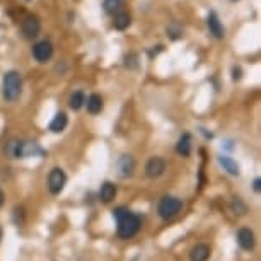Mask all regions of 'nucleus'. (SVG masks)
Masks as SVG:
<instances>
[{
	"instance_id": "nucleus-1",
	"label": "nucleus",
	"mask_w": 261,
	"mask_h": 261,
	"mask_svg": "<svg viewBox=\"0 0 261 261\" xmlns=\"http://www.w3.org/2000/svg\"><path fill=\"white\" fill-rule=\"evenodd\" d=\"M116 219V232L121 239H132L142 227V219L125 206H118L113 210Z\"/></svg>"
},
{
	"instance_id": "nucleus-2",
	"label": "nucleus",
	"mask_w": 261,
	"mask_h": 261,
	"mask_svg": "<svg viewBox=\"0 0 261 261\" xmlns=\"http://www.w3.org/2000/svg\"><path fill=\"white\" fill-rule=\"evenodd\" d=\"M22 92V77L16 70H9L2 81V94L9 102H14L21 97Z\"/></svg>"
},
{
	"instance_id": "nucleus-3",
	"label": "nucleus",
	"mask_w": 261,
	"mask_h": 261,
	"mask_svg": "<svg viewBox=\"0 0 261 261\" xmlns=\"http://www.w3.org/2000/svg\"><path fill=\"white\" fill-rule=\"evenodd\" d=\"M183 210V200L176 198V196H162L159 200V205H157V214L162 220H171L174 219L179 212Z\"/></svg>"
},
{
	"instance_id": "nucleus-4",
	"label": "nucleus",
	"mask_w": 261,
	"mask_h": 261,
	"mask_svg": "<svg viewBox=\"0 0 261 261\" xmlns=\"http://www.w3.org/2000/svg\"><path fill=\"white\" fill-rule=\"evenodd\" d=\"M67 185V174L62 167H53L48 174V190L51 195H60Z\"/></svg>"
},
{
	"instance_id": "nucleus-5",
	"label": "nucleus",
	"mask_w": 261,
	"mask_h": 261,
	"mask_svg": "<svg viewBox=\"0 0 261 261\" xmlns=\"http://www.w3.org/2000/svg\"><path fill=\"white\" fill-rule=\"evenodd\" d=\"M21 31L26 38H36L39 31H41V22H39V19L36 16H33V14H29L22 19L21 22Z\"/></svg>"
},
{
	"instance_id": "nucleus-6",
	"label": "nucleus",
	"mask_w": 261,
	"mask_h": 261,
	"mask_svg": "<svg viewBox=\"0 0 261 261\" xmlns=\"http://www.w3.org/2000/svg\"><path fill=\"white\" fill-rule=\"evenodd\" d=\"M33 57L36 58V62L39 63H46L53 57V45L50 41H46V39L38 41L36 45L33 46Z\"/></svg>"
},
{
	"instance_id": "nucleus-7",
	"label": "nucleus",
	"mask_w": 261,
	"mask_h": 261,
	"mask_svg": "<svg viewBox=\"0 0 261 261\" xmlns=\"http://www.w3.org/2000/svg\"><path fill=\"white\" fill-rule=\"evenodd\" d=\"M164 171H166V161L162 157H152L145 164V174L150 179L159 178V176L164 174Z\"/></svg>"
},
{
	"instance_id": "nucleus-8",
	"label": "nucleus",
	"mask_w": 261,
	"mask_h": 261,
	"mask_svg": "<svg viewBox=\"0 0 261 261\" xmlns=\"http://www.w3.org/2000/svg\"><path fill=\"white\" fill-rule=\"evenodd\" d=\"M238 244L241 246V249L244 251H253L256 239H254V232L248 227H241L238 230Z\"/></svg>"
},
{
	"instance_id": "nucleus-9",
	"label": "nucleus",
	"mask_w": 261,
	"mask_h": 261,
	"mask_svg": "<svg viewBox=\"0 0 261 261\" xmlns=\"http://www.w3.org/2000/svg\"><path fill=\"white\" fill-rule=\"evenodd\" d=\"M206 26H208V31L214 38L222 39L225 36V29H224L222 22H220V19L215 12H210L208 19H206Z\"/></svg>"
},
{
	"instance_id": "nucleus-10",
	"label": "nucleus",
	"mask_w": 261,
	"mask_h": 261,
	"mask_svg": "<svg viewBox=\"0 0 261 261\" xmlns=\"http://www.w3.org/2000/svg\"><path fill=\"white\" fill-rule=\"evenodd\" d=\"M4 154L9 159H22V140L11 139L4 145Z\"/></svg>"
},
{
	"instance_id": "nucleus-11",
	"label": "nucleus",
	"mask_w": 261,
	"mask_h": 261,
	"mask_svg": "<svg viewBox=\"0 0 261 261\" xmlns=\"http://www.w3.org/2000/svg\"><path fill=\"white\" fill-rule=\"evenodd\" d=\"M135 171V161L132 155H121L118 161V172L121 178H130Z\"/></svg>"
},
{
	"instance_id": "nucleus-12",
	"label": "nucleus",
	"mask_w": 261,
	"mask_h": 261,
	"mask_svg": "<svg viewBox=\"0 0 261 261\" xmlns=\"http://www.w3.org/2000/svg\"><path fill=\"white\" fill-rule=\"evenodd\" d=\"M191 149H193V139H191L190 134H183L179 137L178 144H176V152L183 157H188L191 154Z\"/></svg>"
},
{
	"instance_id": "nucleus-13",
	"label": "nucleus",
	"mask_w": 261,
	"mask_h": 261,
	"mask_svg": "<svg viewBox=\"0 0 261 261\" xmlns=\"http://www.w3.org/2000/svg\"><path fill=\"white\" fill-rule=\"evenodd\" d=\"M210 253L212 249L208 244H196L190 251V261H206L210 258Z\"/></svg>"
},
{
	"instance_id": "nucleus-14",
	"label": "nucleus",
	"mask_w": 261,
	"mask_h": 261,
	"mask_svg": "<svg viewBox=\"0 0 261 261\" xmlns=\"http://www.w3.org/2000/svg\"><path fill=\"white\" fill-rule=\"evenodd\" d=\"M86 106H87V111H89L91 115H99L105 105H102V97L99 94H91L86 99Z\"/></svg>"
},
{
	"instance_id": "nucleus-15",
	"label": "nucleus",
	"mask_w": 261,
	"mask_h": 261,
	"mask_svg": "<svg viewBox=\"0 0 261 261\" xmlns=\"http://www.w3.org/2000/svg\"><path fill=\"white\" fill-rule=\"evenodd\" d=\"M67 125H68V118L65 113H57L55 118H53L50 123V130L53 134H60V132L65 130Z\"/></svg>"
},
{
	"instance_id": "nucleus-16",
	"label": "nucleus",
	"mask_w": 261,
	"mask_h": 261,
	"mask_svg": "<svg viewBox=\"0 0 261 261\" xmlns=\"http://www.w3.org/2000/svg\"><path fill=\"white\" fill-rule=\"evenodd\" d=\"M115 196H116V185H113V183H110V181H106V183L101 186L99 198L105 201V203H110V201L115 200Z\"/></svg>"
},
{
	"instance_id": "nucleus-17",
	"label": "nucleus",
	"mask_w": 261,
	"mask_h": 261,
	"mask_svg": "<svg viewBox=\"0 0 261 261\" xmlns=\"http://www.w3.org/2000/svg\"><path fill=\"white\" fill-rule=\"evenodd\" d=\"M219 162H220V166H222L230 176H239V172H241L239 166H238V162H236L234 159H230V157H227V155H220Z\"/></svg>"
},
{
	"instance_id": "nucleus-18",
	"label": "nucleus",
	"mask_w": 261,
	"mask_h": 261,
	"mask_svg": "<svg viewBox=\"0 0 261 261\" xmlns=\"http://www.w3.org/2000/svg\"><path fill=\"white\" fill-rule=\"evenodd\" d=\"M130 22H132V19L130 16H128L126 12H116L115 14V21H113V26H115L118 31H125V29L130 26Z\"/></svg>"
},
{
	"instance_id": "nucleus-19",
	"label": "nucleus",
	"mask_w": 261,
	"mask_h": 261,
	"mask_svg": "<svg viewBox=\"0 0 261 261\" xmlns=\"http://www.w3.org/2000/svg\"><path fill=\"white\" fill-rule=\"evenodd\" d=\"M84 105H86V94H84L82 91L73 92L70 96V99H68V106H70V110H73V111L81 110Z\"/></svg>"
},
{
	"instance_id": "nucleus-20",
	"label": "nucleus",
	"mask_w": 261,
	"mask_h": 261,
	"mask_svg": "<svg viewBox=\"0 0 261 261\" xmlns=\"http://www.w3.org/2000/svg\"><path fill=\"white\" fill-rule=\"evenodd\" d=\"M121 7H123V0H105V11L108 14L120 12Z\"/></svg>"
},
{
	"instance_id": "nucleus-21",
	"label": "nucleus",
	"mask_w": 261,
	"mask_h": 261,
	"mask_svg": "<svg viewBox=\"0 0 261 261\" xmlns=\"http://www.w3.org/2000/svg\"><path fill=\"white\" fill-rule=\"evenodd\" d=\"M14 222H16V225L24 224V208L22 206H16V208H14Z\"/></svg>"
},
{
	"instance_id": "nucleus-22",
	"label": "nucleus",
	"mask_w": 261,
	"mask_h": 261,
	"mask_svg": "<svg viewBox=\"0 0 261 261\" xmlns=\"http://www.w3.org/2000/svg\"><path fill=\"white\" fill-rule=\"evenodd\" d=\"M232 210L236 212V214H246V205L239 198H236L232 201Z\"/></svg>"
},
{
	"instance_id": "nucleus-23",
	"label": "nucleus",
	"mask_w": 261,
	"mask_h": 261,
	"mask_svg": "<svg viewBox=\"0 0 261 261\" xmlns=\"http://www.w3.org/2000/svg\"><path fill=\"white\" fill-rule=\"evenodd\" d=\"M259 190H261V179L256 178L254 179V191H256V193H259Z\"/></svg>"
},
{
	"instance_id": "nucleus-24",
	"label": "nucleus",
	"mask_w": 261,
	"mask_h": 261,
	"mask_svg": "<svg viewBox=\"0 0 261 261\" xmlns=\"http://www.w3.org/2000/svg\"><path fill=\"white\" fill-rule=\"evenodd\" d=\"M4 201H6V195H4V191H2V190H0V208H2Z\"/></svg>"
},
{
	"instance_id": "nucleus-25",
	"label": "nucleus",
	"mask_w": 261,
	"mask_h": 261,
	"mask_svg": "<svg viewBox=\"0 0 261 261\" xmlns=\"http://www.w3.org/2000/svg\"><path fill=\"white\" fill-rule=\"evenodd\" d=\"M0 239H2V229H0Z\"/></svg>"
}]
</instances>
